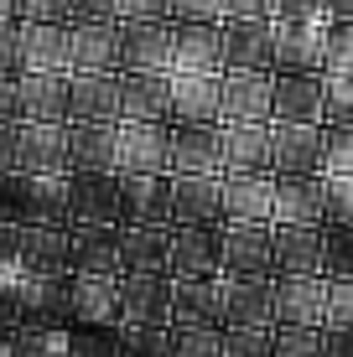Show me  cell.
<instances>
[{
  "instance_id": "1",
  "label": "cell",
  "mask_w": 353,
  "mask_h": 357,
  "mask_svg": "<svg viewBox=\"0 0 353 357\" xmlns=\"http://www.w3.org/2000/svg\"><path fill=\"white\" fill-rule=\"evenodd\" d=\"M224 125H166V176H218Z\"/></svg>"
},
{
  "instance_id": "2",
  "label": "cell",
  "mask_w": 353,
  "mask_h": 357,
  "mask_svg": "<svg viewBox=\"0 0 353 357\" xmlns=\"http://www.w3.org/2000/svg\"><path fill=\"white\" fill-rule=\"evenodd\" d=\"M68 218L78 223H125V192H120V171H73L68 176Z\"/></svg>"
},
{
  "instance_id": "3",
  "label": "cell",
  "mask_w": 353,
  "mask_h": 357,
  "mask_svg": "<svg viewBox=\"0 0 353 357\" xmlns=\"http://www.w3.org/2000/svg\"><path fill=\"white\" fill-rule=\"evenodd\" d=\"M224 228L229 223H172V280L224 275Z\"/></svg>"
},
{
  "instance_id": "4",
  "label": "cell",
  "mask_w": 353,
  "mask_h": 357,
  "mask_svg": "<svg viewBox=\"0 0 353 357\" xmlns=\"http://www.w3.org/2000/svg\"><path fill=\"white\" fill-rule=\"evenodd\" d=\"M224 223H271L275 207V171H229L218 176Z\"/></svg>"
},
{
  "instance_id": "5",
  "label": "cell",
  "mask_w": 353,
  "mask_h": 357,
  "mask_svg": "<svg viewBox=\"0 0 353 357\" xmlns=\"http://www.w3.org/2000/svg\"><path fill=\"white\" fill-rule=\"evenodd\" d=\"M271 89H275V73L224 68V104H218V125H265V119H271Z\"/></svg>"
},
{
  "instance_id": "6",
  "label": "cell",
  "mask_w": 353,
  "mask_h": 357,
  "mask_svg": "<svg viewBox=\"0 0 353 357\" xmlns=\"http://www.w3.org/2000/svg\"><path fill=\"white\" fill-rule=\"evenodd\" d=\"M224 275H234V280H275L271 223H229L224 228Z\"/></svg>"
},
{
  "instance_id": "7",
  "label": "cell",
  "mask_w": 353,
  "mask_h": 357,
  "mask_svg": "<svg viewBox=\"0 0 353 357\" xmlns=\"http://www.w3.org/2000/svg\"><path fill=\"white\" fill-rule=\"evenodd\" d=\"M120 73H172V21H120Z\"/></svg>"
},
{
  "instance_id": "8",
  "label": "cell",
  "mask_w": 353,
  "mask_h": 357,
  "mask_svg": "<svg viewBox=\"0 0 353 357\" xmlns=\"http://www.w3.org/2000/svg\"><path fill=\"white\" fill-rule=\"evenodd\" d=\"M322 125H275L271 119V171L275 176H322Z\"/></svg>"
},
{
  "instance_id": "9",
  "label": "cell",
  "mask_w": 353,
  "mask_h": 357,
  "mask_svg": "<svg viewBox=\"0 0 353 357\" xmlns=\"http://www.w3.org/2000/svg\"><path fill=\"white\" fill-rule=\"evenodd\" d=\"M172 73H224V21H172Z\"/></svg>"
},
{
  "instance_id": "10",
  "label": "cell",
  "mask_w": 353,
  "mask_h": 357,
  "mask_svg": "<svg viewBox=\"0 0 353 357\" xmlns=\"http://www.w3.org/2000/svg\"><path fill=\"white\" fill-rule=\"evenodd\" d=\"M275 326H322L327 316V275H275Z\"/></svg>"
},
{
  "instance_id": "11",
  "label": "cell",
  "mask_w": 353,
  "mask_h": 357,
  "mask_svg": "<svg viewBox=\"0 0 353 357\" xmlns=\"http://www.w3.org/2000/svg\"><path fill=\"white\" fill-rule=\"evenodd\" d=\"M120 275H172V228L120 223Z\"/></svg>"
},
{
  "instance_id": "12",
  "label": "cell",
  "mask_w": 353,
  "mask_h": 357,
  "mask_svg": "<svg viewBox=\"0 0 353 357\" xmlns=\"http://www.w3.org/2000/svg\"><path fill=\"white\" fill-rule=\"evenodd\" d=\"M120 119L172 125V73H120Z\"/></svg>"
},
{
  "instance_id": "13",
  "label": "cell",
  "mask_w": 353,
  "mask_h": 357,
  "mask_svg": "<svg viewBox=\"0 0 353 357\" xmlns=\"http://www.w3.org/2000/svg\"><path fill=\"white\" fill-rule=\"evenodd\" d=\"M120 316L130 326H172V275H120Z\"/></svg>"
},
{
  "instance_id": "14",
  "label": "cell",
  "mask_w": 353,
  "mask_h": 357,
  "mask_svg": "<svg viewBox=\"0 0 353 357\" xmlns=\"http://www.w3.org/2000/svg\"><path fill=\"white\" fill-rule=\"evenodd\" d=\"M115 171H120V176L166 171V125L120 119V125H115Z\"/></svg>"
},
{
  "instance_id": "15",
  "label": "cell",
  "mask_w": 353,
  "mask_h": 357,
  "mask_svg": "<svg viewBox=\"0 0 353 357\" xmlns=\"http://www.w3.org/2000/svg\"><path fill=\"white\" fill-rule=\"evenodd\" d=\"M271 119L275 125H322V73H275Z\"/></svg>"
},
{
  "instance_id": "16",
  "label": "cell",
  "mask_w": 353,
  "mask_h": 357,
  "mask_svg": "<svg viewBox=\"0 0 353 357\" xmlns=\"http://www.w3.org/2000/svg\"><path fill=\"white\" fill-rule=\"evenodd\" d=\"M21 36V73H73L68 21H16Z\"/></svg>"
},
{
  "instance_id": "17",
  "label": "cell",
  "mask_w": 353,
  "mask_h": 357,
  "mask_svg": "<svg viewBox=\"0 0 353 357\" xmlns=\"http://www.w3.org/2000/svg\"><path fill=\"white\" fill-rule=\"evenodd\" d=\"M73 73H120V21H68Z\"/></svg>"
},
{
  "instance_id": "18",
  "label": "cell",
  "mask_w": 353,
  "mask_h": 357,
  "mask_svg": "<svg viewBox=\"0 0 353 357\" xmlns=\"http://www.w3.org/2000/svg\"><path fill=\"white\" fill-rule=\"evenodd\" d=\"M322 26L327 21H275L271 16L275 73H322Z\"/></svg>"
},
{
  "instance_id": "19",
  "label": "cell",
  "mask_w": 353,
  "mask_h": 357,
  "mask_svg": "<svg viewBox=\"0 0 353 357\" xmlns=\"http://www.w3.org/2000/svg\"><path fill=\"white\" fill-rule=\"evenodd\" d=\"M224 104V73H172V125H213Z\"/></svg>"
},
{
  "instance_id": "20",
  "label": "cell",
  "mask_w": 353,
  "mask_h": 357,
  "mask_svg": "<svg viewBox=\"0 0 353 357\" xmlns=\"http://www.w3.org/2000/svg\"><path fill=\"white\" fill-rule=\"evenodd\" d=\"M16 119L63 125L68 119V73H16Z\"/></svg>"
},
{
  "instance_id": "21",
  "label": "cell",
  "mask_w": 353,
  "mask_h": 357,
  "mask_svg": "<svg viewBox=\"0 0 353 357\" xmlns=\"http://www.w3.org/2000/svg\"><path fill=\"white\" fill-rule=\"evenodd\" d=\"M271 223H307V228H322V223H327L322 176H275Z\"/></svg>"
},
{
  "instance_id": "22",
  "label": "cell",
  "mask_w": 353,
  "mask_h": 357,
  "mask_svg": "<svg viewBox=\"0 0 353 357\" xmlns=\"http://www.w3.org/2000/svg\"><path fill=\"white\" fill-rule=\"evenodd\" d=\"M16 254L27 259V269H36V275H68L73 269V228L27 223L16 233Z\"/></svg>"
},
{
  "instance_id": "23",
  "label": "cell",
  "mask_w": 353,
  "mask_h": 357,
  "mask_svg": "<svg viewBox=\"0 0 353 357\" xmlns=\"http://www.w3.org/2000/svg\"><path fill=\"white\" fill-rule=\"evenodd\" d=\"M120 192H125V223H161V228H172V176H166V171L120 176Z\"/></svg>"
},
{
  "instance_id": "24",
  "label": "cell",
  "mask_w": 353,
  "mask_h": 357,
  "mask_svg": "<svg viewBox=\"0 0 353 357\" xmlns=\"http://www.w3.org/2000/svg\"><path fill=\"white\" fill-rule=\"evenodd\" d=\"M224 68H254V73H275V42H271V21H224Z\"/></svg>"
},
{
  "instance_id": "25",
  "label": "cell",
  "mask_w": 353,
  "mask_h": 357,
  "mask_svg": "<svg viewBox=\"0 0 353 357\" xmlns=\"http://www.w3.org/2000/svg\"><path fill=\"white\" fill-rule=\"evenodd\" d=\"M120 119H68V171H115Z\"/></svg>"
},
{
  "instance_id": "26",
  "label": "cell",
  "mask_w": 353,
  "mask_h": 357,
  "mask_svg": "<svg viewBox=\"0 0 353 357\" xmlns=\"http://www.w3.org/2000/svg\"><path fill=\"white\" fill-rule=\"evenodd\" d=\"M224 326H275V290L271 280H234L224 275Z\"/></svg>"
},
{
  "instance_id": "27",
  "label": "cell",
  "mask_w": 353,
  "mask_h": 357,
  "mask_svg": "<svg viewBox=\"0 0 353 357\" xmlns=\"http://www.w3.org/2000/svg\"><path fill=\"white\" fill-rule=\"evenodd\" d=\"M275 275H322V228L307 223H271Z\"/></svg>"
},
{
  "instance_id": "28",
  "label": "cell",
  "mask_w": 353,
  "mask_h": 357,
  "mask_svg": "<svg viewBox=\"0 0 353 357\" xmlns=\"http://www.w3.org/2000/svg\"><path fill=\"white\" fill-rule=\"evenodd\" d=\"M68 119H120V73H68Z\"/></svg>"
},
{
  "instance_id": "29",
  "label": "cell",
  "mask_w": 353,
  "mask_h": 357,
  "mask_svg": "<svg viewBox=\"0 0 353 357\" xmlns=\"http://www.w3.org/2000/svg\"><path fill=\"white\" fill-rule=\"evenodd\" d=\"M172 326H224V280H172Z\"/></svg>"
},
{
  "instance_id": "30",
  "label": "cell",
  "mask_w": 353,
  "mask_h": 357,
  "mask_svg": "<svg viewBox=\"0 0 353 357\" xmlns=\"http://www.w3.org/2000/svg\"><path fill=\"white\" fill-rule=\"evenodd\" d=\"M68 311L83 321H115L120 316V275H78L68 280Z\"/></svg>"
},
{
  "instance_id": "31",
  "label": "cell",
  "mask_w": 353,
  "mask_h": 357,
  "mask_svg": "<svg viewBox=\"0 0 353 357\" xmlns=\"http://www.w3.org/2000/svg\"><path fill=\"white\" fill-rule=\"evenodd\" d=\"M21 171H68V119H21Z\"/></svg>"
},
{
  "instance_id": "32",
  "label": "cell",
  "mask_w": 353,
  "mask_h": 357,
  "mask_svg": "<svg viewBox=\"0 0 353 357\" xmlns=\"http://www.w3.org/2000/svg\"><path fill=\"white\" fill-rule=\"evenodd\" d=\"M73 269L78 275H120V228L104 223L73 228Z\"/></svg>"
},
{
  "instance_id": "33",
  "label": "cell",
  "mask_w": 353,
  "mask_h": 357,
  "mask_svg": "<svg viewBox=\"0 0 353 357\" xmlns=\"http://www.w3.org/2000/svg\"><path fill=\"white\" fill-rule=\"evenodd\" d=\"M172 223H224L218 176H172Z\"/></svg>"
},
{
  "instance_id": "34",
  "label": "cell",
  "mask_w": 353,
  "mask_h": 357,
  "mask_svg": "<svg viewBox=\"0 0 353 357\" xmlns=\"http://www.w3.org/2000/svg\"><path fill=\"white\" fill-rule=\"evenodd\" d=\"M224 171H271V119L224 125Z\"/></svg>"
},
{
  "instance_id": "35",
  "label": "cell",
  "mask_w": 353,
  "mask_h": 357,
  "mask_svg": "<svg viewBox=\"0 0 353 357\" xmlns=\"http://www.w3.org/2000/svg\"><path fill=\"white\" fill-rule=\"evenodd\" d=\"M322 275L327 280H353V223H327L322 228Z\"/></svg>"
},
{
  "instance_id": "36",
  "label": "cell",
  "mask_w": 353,
  "mask_h": 357,
  "mask_svg": "<svg viewBox=\"0 0 353 357\" xmlns=\"http://www.w3.org/2000/svg\"><path fill=\"white\" fill-rule=\"evenodd\" d=\"M322 125H353V73H322Z\"/></svg>"
},
{
  "instance_id": "37",
  "label": "cell",
  "mask_w": 353,
  "mask_h": 357,
  "mask_svg": "<svg viewBox=\"0 0 353 357\" xmlns=\"http://www.w3.org/2000/svg\"><path fill=\"white\" fill-rule=\"evenodd\" d=\"M172 357H224V326H172Z\"/></svg>"
},
{
  "instance_id": "38",
  "label": "cell",
  "mask_w": 353,
  "mask_h": 357,
  "mask_svg": "<svg viewBox=\"0 0 353 357\" xmlns=\"http://www.w3.org/2000/svg\"><path fill=\"white\" fill-rule=\"evenodd\" d=\"M271 357H322V326H271Z\"/></svg>"
},
{
  "instance_id": "39",
  "label": "cell",
  "mask_w": 353,
  "mask_h": 357,
  "mask_svg": "<svg viewBox=\"0 0 353 357\" xmlns=\"http://www.w3.org/2000/svg\"><path fill=\"white\" fill-rule=\"evenodd\" d=\"M322 176H353V125H322Z\"/></svg>"
},
{
  "instance_id": "40",
  "label": "cell",
  "mask_w": 353,
  "mask_h": 357,
  "mask_svg": "<svg viewBox=\"0 0 353 357\" xmlns=\"http://www.w3.org/2000/svg\"><path fill=\"white\" fill-rule=\"evenodd\" d=\"M322 73H353V21L322 26Z\"/></svg>"
},
{
  "instance_id": "41",
  "label": "cell",
  "mask_w": 353,
  "mask_h": 357,
  "mask_svg": "<svg viewBox=\"0 0 353 357\" xmlns=\"http://www.w3.org/2000/svg\"><path fill=\"white\" fill-rule=\"evenodd\" d=\"M224 357H271L265 326H224Z\"/></svg>"
},
{
  "instance_id": "42",
  "label": "cell",
  "mask_w": 353,
  "mask_h": 357,
  "mask_svg": "<svg viewBox=\"0 0 353 357\" xmlns=\"http://www.w3.org/2000/svg\"><path fill=\"white\" fill-rule=\"evenodd\" d=\"M130 357H172V326H130Z\"/></svg>"
},
{
  "instance_id": "43",
  "label": "cell",
  "mask_w": 353,
  "mask_h": 357,
  "mask_svg": "<svg viewBox=\"0 0 353 357\" xmlns=\"http://www.w3.org/2000/svg\"><path fill=\"white\" fill-rule=\"evenodd\" d=\"M322 192H327V223H353V176H322Z\"/></svg>"
},
{
  "instance_id": "44",
  "label": "cell",
  "mask_w": 353,
  "mask_h": 357,
  "mask_svg": "<svg viewBox=\"0 0 353 357\" xmlns=\"http://www.w3.org/2000/svg\"><path fill=\"white\" fill-rule=\"evenodd\" d=\"M322 326H353V280H327V316Z\"/></svg>"
},
{
  "instance_id": "45",
  "label": "cell",
  "mask_w": 353,
  "mask_h": 357,
  "mask_svg": "<svg viewBox=\"0 0 353 357\" xmlns=\"http://www.w3.org/2000/svg\"><path fill=\"white\" fill-rule=\"evenodd\" d=\"M166 21H224V0H166Z\"/></svg>"
},
{
  "instance_id": "46",
  "label": "cell",
  "mask_w": 353,
  "mask_h": 357,
  "mask_svg": "<svg viewBox=\"0 0 353 357\" xmlns=\"http://www.w3.org/2000/svg\"><path fill=\"white\" fill-rule=\"evenodd\" d=\"M21 171V119H6L0 125V176Z\"/></svg>"
},
{
  "instance_id": "47",
  "label": "cell",
  "mask_w": 353,
  "mask_h": 357,
  "mask_svg": "<svg viewBox=\"0 0 353 357\" xmlns=\"http://www.w3.org/2000/svg\"><path fill=\"white\" fill-rule=\"evenodd\" d=\"M115 21H166V0H115Z\"/></svg>"
},
{
  "instance_id": "48",
  "label": "cell",
  "mask_w": 353,
  "mask_h": 357,
  "mask_svg": "<svg viewBox=\"0 0 353 357\" xmlns=\"http://www.w3.org/2000/svg\"><path fill=\"white\" fill-rule=\"evenodd\" d=\"M16 21H68V0H16Z\"/></svg>"
},
{
  "instance_id": "49",
  "label": "cell",
  "mask_w": 353,
  "mask_h": 357,
  "mask_svg": "<svg viewBox=\"0 0 353 357\" xmlns=\"http://www.w3.org/2000/svg\"><path fill=\"white\" fill-rule=\"evenodd\" d=\"M275 21H327L322 0H275Z\"/></svg>"
},
{
  "instance_id": "50",
  "label": "cell",
  "mask_w": 353,
  "mask_h": 357,
  "mask_svg": "<svg viewBox=\"0 0 353 357\" xmlns=\"http://www.w3.org/2000/svg\"><path fill=\"white\" fill-rule=\"evenodd\" d=\"M0 73H21V36H16V21H0Z\"/></svg>"
},
{
  "instance_id": "51",
  "label": "cell",
  "mask_w": 353,
  "mask_h": 357,
  "mask_svg": "<svg viewBox=\"0 0 353 357\" xmlns=\"http://www.w3.org/2000/svg\"><path fill=\"white\" fill-rule=\"evenodd\" d=\"M271 10H275V0H224V21H271Z\"/></svg>"
},
{
  "instance_id": "52",
  "label": "cell",
  "mask_w": 353,
  "mask_h": 357,
  "mask_svg": "<svg viewBox=\"0 0 353 357\" xmlns=\"http://www.w3.org/2000/svg\"><path fill=\"white\" fill-rule=\"evenodd\" d=\"M68 21H115V0H68Z\"/></svg>"
},
{
  "instance_id": "53",
  "label": "cell",
  "mask_w": 353,
  "mask_h": 357,
  "mask_svg": "<svg viewBox=\"0 0 353 357\" xmlns=\"http://www.w3.org/2000/svg\"><path fill=\"white\" fill-rule=\"evenodd\" d=\"M322 357H353V326H322Z\"/></svg>"
},
{
  "instance_id": "54",
  "label": "cell",
  "mask_w": 353,
  "mask_h": 357,
  "mask_svg": "<svg viewBox=\"0 0 353 357\" xmlns=\"http://www.w3.org/2000/svg\"><path fill=\"white\" fill-rule=\"evenodd\" d=\"M16 119V73H0V125Z\"/></svg>"
},
{
  "instance_id": "55",
  "label": "cell",
  "mask_w": 353,
  "mask_h": 357,
  "mask_svg": "<svg viewBox=\"0 0 353 357\" xmlns=\"http://www.w3.org/2000/svg\"><path fill=\"white\" fill-rule=\"evenodd\" d=\"M327 21H353V0H322Z\"/></svg>"
},
{
  "instance_id": "56",
  "label": "cell",
  "mask_w": 353,
  "mask_h": 357,
  "mask_svg": "<svg viewBox=\"0 0 353 357\" xmlns=\"http://www.w3.org/2000/svg\"><path fill=\"white\" fill-rule=\"evenodd\" d=\"M0 21H16V0H0Z\"/></svg>"
}]
</instances>
